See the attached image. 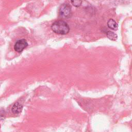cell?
Segmentation results:
<instances>
[{
	"label": "cell",
	"mask_w": 132,
	"mask_h": 132,
	"mask_svg": "<svg viewBox=\"0 0 132 132\" xmlns=\"http://www.w3.org/2000/svg\"><path fill=\"white\" fill-rule=\"evenodd\" d=\"M51 28L54 32L60 35H66L70 31L68 24L62 20H58L54 22L52 24Z\"/></svg>",
	"instance_id": "cell-1"
},
{
	"label": "cell",
	"mask_w": 132,
	"mask_h": 132,
	"mask_svg": "<svg viewBox=\"0 0 132 132\" xmlns=\"http://www.w3.org/2000/svg\"><path fill=\"white\" fill-rule=\"evenodd\" d=\"M59 13L60 16L63 18H68L71 16V8L70 5L67 4H62L59 10Z\"/></svg>",
	"instance_id": "cell-2"
},
{
	"label": "cell",
	"mask_w": 132,
	"mask_h": 132,
	"mask_svg": "<svg viewBox=\"0 0 132 132\" xmlns=\"http://www.w3.org/2000/svg\"><path fill=\"white\" fill-rule=\"evenodd\" d=\"M27 46H28V43L25 39H20L18 40L15 42L14 45V49L16 52L18 53H21Z\"/></svg>",
	"instance_id": "cell-3"
},
{
	"label": "cell",
	"mask_w": 132,
	"mask_h": 132,
	"mask_svg": "<svg viewBox=\"0 0 132 132\" xmlns=\"http://www.w3.org/2000/svg\"><path fill=\"white\" fill-rule=\"evenodd\" d=\"M22 109H23V106L21 104H20L19 103H15L12 106V107L11 108V111L13 113L18 114L21 112Z\"/></svg>",
	"instance_id": "cell-4"
},
{
	"label": "cell",
	"mask_w": 132,
	"mask_h": 132,
	"mask_svg": "<svg viewBox=\"0 0 132 132\" xmlns=\"http://www.w3.org/2000/svg\"><path fill=\"white\" fill-rule=\"evenodd\" d=\"M107 26L110 29L114 30H117L118 28V25L117 23L113 19H110L108 20L107 22Z\"/></svg>",
	"instance_id": "cell-5"
},
{
	"label": "cell",
	"mask_w": 132,
	"mask_h": 132,
	"mask_svg": "<svg viewBox=\"0 0 132 132\" xmlns=\"http://www.w3.org/2000/svg\"><path fill=\"white\" fill-rule=\"evenodd\" d=\"M107 37L112 41H116L118 39V36L116 34L112 31H108L107 32Z\"/></svg>",
	"instance_id": "cell-6"
},
{
	"label": "cell",
	"mask_w": 132,
	"mask_h": 132,
	"mask_svg": "<svg viewBox=\"0 0 132 132\" xmlns=\"http://www.w3.org/2000/svg\"><path fill=\"white\" fill-rule=\"evenodd\" d=\"M72 4H73V5H74L75 7H79L81 5L82 1H71Z\"/></svg>",
	"instance_id": "cell-7"
}]
</instances>
